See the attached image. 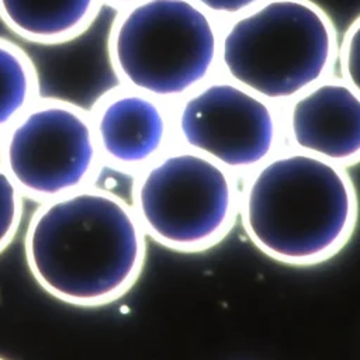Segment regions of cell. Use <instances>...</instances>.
<instances>
[{"label":"cell","instance_id":"cell-1","mask_svg":"<svg viewBox=\"0 0 360 360\" xmlns=\"http://www.w3.org/2000/svg\"><path fill=\"white\" fill-rule=\"evenodd\" d=\"M146 238L129 201L90 184L38 204L25 226L24 256L49 295L76 307H100L138 281Z\"/></svg>","mask_w":360,"mask_h":360},{"label":"cell","instance_id":"cell-2","mask_svg":"<svg viewBox=\"0 0 360 360\" xmlns=\"http://www.w3.org/2000/svg\"><path fill=\"white\" fill-rule=\"evenodd\" d=\"M239 218L249 240L267 257L314 266L350 240L359 197L346 167L292 149L274 153L249 173Z\"/></svg>","mask_w":360,"mask_h":360},{"label":"cell","instance_id":"cell-3","mask_svg":"<svg viewBox=\"0 0 360 360\" xmlns=\"http://www.w3.org/2000/svg\"><path fill=\"white\" fill-rule=\"evenodd\" d=\"M339 35L314 0H264L221 30L218 66L228 79L278 104L330 76Z\"/></svg>","mask_w":360,"mask_h":360},{"label":"cell","instance_id":"cell-4","mask_svg":"<svg viewBox=\"0 0 360 360\" xmlns=\"http://www.w3.org/2000/svg\"><path fill=\"white\" fill-rule=\"evenodd\" d=\"M219 37L217 18L191 0H138L115 10L107 56L120 84L167 103L211 79Z\"/></svg>","mask_w":360,"mask_h":360},{"label":"cell","instance_id":"cell-5","mask_svg":"<svg viewBox=\"0 0 360 360\" xmlns=\"http://www.w3.org/2000/svg\"><path fill=\"white\" fill-rule=\"evenodd\" d=\"M235 173L191 149L166 150L135 173L131 205L152 240L195 253L218 245L239 217Z\"/></svg>","mask_w":360,"mask_h":360},{"label":"cell","instance_id":"cell-6","mask_svg":"<svg viewBox=\"0 0 360 360\" xmlns=\"http://www.w3.org/2000/svg\"><path fill=\"white\" fill-rule=\"evenodd\" d=\"M0 163L37 202L93 184L103 159L89 108L41 96L0 135Z\"/></svg>","mask_w":360,"mask_h":360},{"label":"cell","instance_id":"cell-7","mask_svg":"<svg viewBox=\"0 0 360 360\" xmlns=\"http://www.w3.org/2000/svg\"><path fill=\"white\" fill-rule=\"evenodd\" d=\"M181 143L232 173H250L274 153L283 124L276 104L231 79L208 80L179 103L172 118Z\"/></svg>","mask_w":360,"mask_h":360},{"label":"cell","instance_id":"cell-8","mask_svg":"<svg viewBox=\"0 0 360 360\" xmlns=\"http://www.w3.org/2000/svg\"><path fill=\"white\" fill-rule=\"evenodd\" d=\"M103 165L139 172L166 152L172 117L166 103L118 84L89 108Z\"/></svg>","mask_w":360,"mask_h":360},{"label":"cell","instance_id":"cell-9","mask_svg":"<svg viewBox=\"0 0 360 360\" xmlns=\"http://www.w3.org/2000/svg\"><path fill=\"white\" fill-rule=\"evenodd\" d=\"M284 132L294 149L342 167L360 162V94L326 77L287 103Z\"/></svg>","mask_w":360,"mask_h":360},{"label":"cell","instance_id":"cell-10","mask_svg":"<svg viewBox=\"0 0 360 360\" xmlns=\"http://www.w3.org/2000/svg\"><path fill=\"white\" fill-rule=\"evenodd\" d=\"M103 7L104 0H0V21L25 42L63 45L83 35Z\"/></svg>","mask_w":360,"mask_h":360},{"label":"cell","instance_id":"cell-11","mask_svg":"<svg viewBox=\"0 0 360 360\" xmlns=\"http://www.w3.org/2000/svg\"><path fill=\"white\" fill-rule=\"evenodd\" d=\"M39 97L34 60L22 46L0 35V135Z\"/></svg>","mask_w":360,"mask_h":360},{"label":"cell","instance_id":"cell-12","mask_svg":"<svg viewBox=\"0 0 360 360\" xmlns=\"http://www.w3.org/2000/svg\"><path fill=\"white\" fill-rule=\"evenodd\" d=\"M24 194L0 163V253L14 240L24 217Z\"/></svg>","mask_w":360,"mask_h":360},{"label":"cell","instance_id":"cell-13","mask_svg":"<svg viewBox=\"0 0 360 360\" xmlns=\"http://www.w3.org/2000/svg\"><path fill=\"white\" fill-rule=\"evenodd\" d=\"M336 63L340 68V77L360 94V14L339 41Z\"/></svg>","mask_w":360,"mask_h":360},{"label":"cell","instance_id":"cell-14","mask_svg":"<svg viewBox=\"0 0 360 360\" xmlns=\"http://www.w3.org/2000/svg\"><path fill=\"white\" fill-rule=\"evenodd\" d=\"M202 10L210 13L214 18L232 20L253 7L259 6L264 0H191Z\"/></svg>","mask_w":360,"mask_h":360},{"label":"cell","instance_id":"cell-15","mask_svg":"<svg viewBox=\"0 0 360 360\" xmlns=\"http://www.w3.org/2000/svg\"><path fill=\"white\" fill-rule=\"evenodd\" d=\"M135 1H138V0H104V6H108L114 10H120V8H122L128 4H132Z\"/></svg>","mask_w":360,"mask_h":360},{"label":"cell","instance_id":"cell-16","mask_svg":"<svg viewBox=\"0 0 360 360\" xmlns=\"http://www.w3.org/2000/svg\"><path fill=\"white\" fill-rule=\"evenodd\" d=\"M0 360H7V359H4V357H1V356H0Z\"/></svg>","mask_w":360,"mask_h":360}]
</instances>
